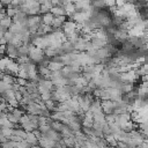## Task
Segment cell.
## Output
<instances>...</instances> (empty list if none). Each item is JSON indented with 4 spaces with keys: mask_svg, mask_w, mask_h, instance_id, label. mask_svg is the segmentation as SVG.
Masks as SVG:
<instances>
[{
    "mask_svg": "<svg viewBox=\"0 0 148 148\" xmlns=\"http://www.w3.org/2000/svg\"><path fill=\"white\" fill-rule=\"evenodd\" d=\"M64 8H65V12H66V15H67V16H72V15L76 12L75 6H74V2H72V1H68V2L64 6Z\"/></svg>",
    "mask_w": 148,
    "mask_h": 148,
    "instance_id": "15",
    "label": "cell"
},
{
    "mask_svg": "<svg viewBox=\"0 0 148 148\" xmlns=\"http://www.w3.org/2000/svg\"><path fill=\"white\" fill-rule=\"evenodd\" d=\"M69 20L76 22V23H86L88 20H90V15L86 12V10H79L75 12L72 16H69Z\"/></svg>",
    "mask_w": 148,
    "mask_h": 148,
    "instance_id": "3",
    "label": "cell"
},
{
    "mask_svg": "<svg viewBox=\"0 0 148 148\" xmlns=\"http://www.w3.org/2000/svg\"><path fill=\"white\" fill-rule=\"evenodd\" d=\"M37 86H38L37 82H35V81H30V82H28V83L25 84V88H27L28 92L31 94V92L37 91Z\"/></svg>",
    "mask_w": 148,
    "mask_h": 148,
    "instance_id": "19",
    "label": "cell"
},
{
    "mask_svg": "<svg viewBox=\"0 0 148 148\" xmlns=\"http://www.w3.org/2000/svg\"><path fill=\"white\" fill-rule=\"evenodd\" d=\"M24 140H25V141H28L29 143H31L32 146L38 145V139L34 135V133H32V132H27V135H25Z\"/></svg>",
    "mask_w": 148,
    "mask_h": 148,
    "instance_id": "17",
    "label": "cell"
},
{
    "mask_svg": "<svg viewBox=\"0 0 148 148\" xmlns=\"http://www.w3.org/2000/svg\"><path fill=\"white\" fill-rule=\"evenodd\" d=\"M92 119L96 123H101V124H105V113L101 110V111H97L95 113H92Z\"/></svg>",
    "mask_w": 148,
    "mask_h": 148,
    "instance_id": "11",
    "label": "cell"
},
{
    "mask_svg": "<svg viewBox=\"0 0 148 148\" xmlns=\"http://www.w3.org/2000/svg\"><path fill=\"white\" fill-rule=\"evenodd\" d=\"M53 17H54V15L51 12H46V13L40 15V21H42L43 24H51Z\"/></svg>",
    "mask_w": 148,
    "mask_h": 148,
    "instance_id": "12",
    "label": "cell"
},
{
    "mask_svg": "<svg viewBox=\"0 0 148 148\" xmlns=\"http://www.w3.org/2000/svg\"><path fill=\"white\" fill-rule=\"evenodd\" d=\"M90 42H91L94 49H99V47H103V46H105L108 44V40L101 39V38H91Z\"/></svg>",
    "mask_w": 148,
    "mask_h": 148,
    "instance_id": "13",
    "label": "cell"
},
{
    "mask_svg": "<svg viewBox=\"0 0 148 148\" xmlns=\"http://www.w3.org/2000/svg\"><path fill=\"white\" fill-rule=\"evenodd\" d=\"M15 61L20 65V64H25V62H29V61H31L30 60V58H29V56H17V58L15 59Z\"/></svg>",
    "mask_w": 148,
    "mask_h": 148,
    "instance_id": "24",
    "label": "cell"
},
{
    "mask_svg": "<svg viewBox=\"0 0 148 148\" xmlns=\"http://www.w3.org/2000/svg\"><path fill=\"white\" fill-rule=\"evenodd\" d=\"M12 22H13V21H12V17H9V16L6 15L3 18L0 20V25H3V27H6V28H8Z\"/></svg>",
    "mask_w": 148,
    "mask_h": 148,
    "instance_id": "25",
    "label": "cell"
},
{
    "mask_svg": "<svg viewBox=\"0 0 148 148\" xmlns=\"http://www.w3.org/2000/svg\"><path fill=\"white\" fill-rule=\"evenodd\" d=\"M5 54L8 57V58H10V59H16L17 58V56H18V52H17V47L14 45V44H10V43H7L6 44V52H5Z\"/></svg>",
    "mask_w": 148,
    "mask_h": 148,
    "instance_id": "5",
    "label": "cell"
},
{
    "mask_svg": "<svg viewBox=\"0 0 148 148\" xmlns=\"http://www.w3.org/2000/svg\"><path fill=\"white\" fill-rule=\"evenodd\" d=\"M23 29H24V27L20 22H12L10 25L8 27V30L13 34H21L23 31Z\"/></svg>",
    "mask_w": 148,
    "mask_h": 148,
    "instance_id": "9",
    "label": "cell"
},
{
    "mask_svg": "<svg viewBox=\"0 0 148 148\" xmlns=\"http://www.w3.org/2000/svg\"><path fill=\"white\" fill-rule=\"evenodd\" d=\"M112 36H113L119 43H123V42L127 40V38H128V36H127V31H126L125 29H121V28L116 29V31H114V34H113Z\"/></svg>",
    "mask_w": 148,
    "mask_h": 148,
    "instance_id": "6",
    "label": "cell"
},
{
    "mask_svg": "<svg viewBox=\"0 0 148 148\" xmlns=\"http://www.w3.org/2000/svg\"><path fill=\"white\" fill-rule=\"evenodd\" d=\"M6 89H12V84H8V83H5L1 79H0V95L6 90Z\"/></svg>",
    "mask_w": 148,
    "mask_h": 148,
    "instance_id": "29",
    "label": "cell"
},
{
    "mask_svg": "<svg viewBox=\"0 0 148 148\" xmlns=\"http://www.w3.org/2000/svg\"><path fill=\"white\" fill-rule=\"evenodd\" d=\"M90 2H91L90 0H76L74 2V6H75L76 10H86L87 8H89L91 6Z\"/></svg>",
    "mask_w": 148,
    "mask_h": 148,
    "instance_id": "7",
    "label": "cell"
},
{
    "mask_svg": "<svg viewBox=\"0 0 148 148\" xmlns=\"http://www.w3.org/2000/svg\"><path fill=\"white\" fill-rule=\"evenodd\" d=\"M27 22H28V27H29V25H35V24H40V23H42V21H40V15H39V14H36V15H28Z\"/></svg>",
    "mask_w": 148,
    "mask_h": 148,
    "instance_id": "10",
    "label": "cell"
},
{
    "mask_svg": "<svg viewBox=\"0 0 148 148\" xmlns=\"http://www.w3.org/2000/svg\"><path fill=\"white\" fill-rule=\"evenodd\" d=\"M18 56H28L29 53V44H22L17 47Z\"/></svg>",
    "mask_w": 148,
    "mask_h": 148,
    "instance_id": "18",
    "label": "cell"
},
{
    "mask_svg": "<svg viewBox=\"0 0 148 148\" xmlns=\"http://www.w3.org/2000/svg\"><path fill=\"white\" fill-rule=\"evenodd\" d=\"M101 106H102V111L108 114V113H113L114 111V101L111 99H101Z\"/></svg>",
    "mask_w": 148,
    "mask_h": 148,
    "instance_id": "4",
    "label": "cell"
},
{
    "mask_svg": "<svg viewBox=\"0 0 148 148\" xmlns=\"http://www.w3.org/2000/svg\"><path fill=\"white\" fill-rule=\"evenodd\" d=\"M39 97H40V101H46L49 98H51V91H47V92H43V94H39Z\"/></svg>",
    "mask_w": 148,
    "mask_h": 148,
    "instance_id": "33",
    "label": "cell"
},
{
    "mask_svg": "<svg viewBox=\"0 0 148 148\" xmlns=\"http://www.w3.org/2000/svg\"><path fill=\"white\" fill-rule=\"evenodd\" d=\"M66 21V15H60V16H54L52 22H51V25L53 29H57V28H61L62 23Z\"/></svg>",
    "mask_w": 148,
    "mask_h": 148,
    "instance_id": "8",
    "label": "cell"
},
{
    "mask_svg": "<svg viewBox=\"0 0 148 148\" xmlns=\"http://www.w3.org/2000/svg\"><path fill=\"white\" fill-rule=\"evenodd\" d=\"M28 56L32 62H39L44 59V50H42V49H39V47H37L30 43Z\"/></svg>",
    "mask_w": 148,
    "mask_h": 148,
    "instance_id": "1",
    "label": "cell"
},
{
    "mask_svg": "<svg viewBox=\"0 0 148 148\" xmlns=\"http://www.w3.org/2000/svg\"><path fill=\"white\" fill-rule=\"evenodd\" d=\"M7 103H8V105H10V106H13V108H18V106H20V103H18V101H17L16 98L8 99Z\"/></svg>",
    "mask_w": 148,
    "mask_h": 148,
    "instance_id": "31",
    "label": "cell"
},
{
    "mask_svg": "<svg viewBox=\"0 0 148 148\" xmlns=\"http://www.w3.org/2000/svg\"><path fill=\"white\" fill-rule=\"evenodd\" d=\"M116 117H117L116 113H108V114H105V121L108 124H112L116 121Z\"/></svg>",
    "mask_w": 148,
    "mask_h": 148,
    "instance_id": "28",
    "label": "cell"
},
{
    "mask_svg": "<svg viewBox=\"0 0 148 148\" xmlns=\"http://www.w3.org/2000/svg\"><path fill=\"white\" fill-rule=\"evenodd\" d=\"M12 132H13L12 127H1V130H0V133L2 135H5L6 138H9L12 135Z\"/></svg>",
    "mask_w": 148,
    "mask_h": 148,
    "instance_id": "26",
    "label": "cell"
},
{
    "mask_svg": "<svg viewBox=\"0 0 148 148\" xmlns=\"http://www.w3.org/2000/svg\"><path fill=\"white\" fill-rule=\"evenodd\" d=\"M138 79H140V76L135 73L134 69H130V71H127V72L119 73V80H120L123 83H133V82H135Z\"/></svg>",
    "mask_w": 148,
    "mask_h": 148,
    "instance_id": "2",
    "label": "cell"
},
{
    "mask_svg": "<svg viewBox=\"0 0 148 148\" xmlns=\"http://www.w3.org/2000/svg\"><path fill=\"white\" fill-rule=\"evenodd\" d=\"M44 103H45L46 109H47L49 111H53V110H54V108H56V105L58 104L57 102H54V101H53V99H51V98H49V99L44 101Z\"/></svg>",
    "mask_w": 148,
    "mask_h": 148,
    "instance_id": "23",
    "label": "cell"
},
{
    "mask_svg": "<svg viewBox=\"0 0 148 148\" xmlns=\"http://www.w3.org/2000/svg\"><path fill=\"white\" fill-rule=\"evenodd\" d=\"M15 82H17L20 86H25L28 83V80L27 79H23V77H16L15 79Z\"/></svg>",
    "mask_w": 148,
    "mask_h": 148,
    "instance_id": "34",
    "label": "cell"
},
{
    "mask_svg": "<svg viewBox=\"0 0 148 148\" xmlns=\"http://www.w3.org/2000/svg\"><path fill=\"white\" fill-rule=\"evenodd\" d=\"M50 12L54 15V16H60V15H66V12H65V8L61 7V6H52Z\"/></svg>",
    "mask_w": 148,
    "mask_h": 148,
    "instance_id": "14",
    "label": "cell"
},
{
    "mask_svg": "<svg viewBox=\"0 0 148 148\" xmlns=\"http://www.w3.org/2000/svg\"><path fill=\"white\" fill-rule=\"evenodd\" d=\"M14 35H15V34H13V32H10L9 30H7V31L3 34V37H5V39L7 40V43H9V42L12 40V38L14 37Z\"/></svg>",
    "mask_w": 148,
    "mask_h": 148,
    "instance_id": "32",
    "label": "cell"
},
{
    "mask_svg": "<svg viewBox=\"0 0 148 148\" xmlns=\"http://www.w3.org/2000/svg\"><path fill=\"white\" fill-rule=\"evenodd\" d=\"M104 139L108 142V146H117V140L114 139L113 134H106L104 135Z\"/></svg>",
    "mask_w": 148,
    "mask_h": 148,
    "instance_id": "20",
    "label": "cell"
},
{
    "mask_svg": "<svg viewBox=\"0 0 148 148\" xmlns=\"http://www.w3.org/2000/svg\"><path fill=\"white\" fill-rule=\"evenodd\" d=\"M16 76L17 77H23V79H29V75H28V72L24 71V69H18V72L16 73Z\"/></svg>",
    "mask_w": 148,
    "mask_h": 148,
    "instance_id": "30",
    "label": "cell"
},
{
    "mask_svg": "<svg viewBox=\"0 0 148 148\" xmlns=\"http://www.w3.org/2000/svg\"><path fill=\"white\" fill-rule=\"evenodd\" d=\"M62 62L60 61H54V60H49V64H47V67L50 68V71H58V69H61L62 68Z\"/></svg>",
    "mask_w": 148,
    "mask_h": 148,
    "instance_id": "16",
    "label": "cell"
},
{
    "mask_svg": "<svg viewBox=\"0 0 148 148\" xmlns=\"http://www.w3.org/2000/svg\"><path fill=\"white\" fill-rule=\"evenodd\" d=\"M5 83H8V84H13L14 82H15V77L13 76V74H3V76H2V79H1Z\"/></svg>",
    "mask_w": 148,
    "mask_h": 148,
    "instance_id": "21",
    "label": "cell"
},
{
    "mask_svg": "<svg viewBox=\"0 0 148 148\" xmlns=\"http://www.w3.org/2000/svg\"><path fill=\"white\" fill-rule=\"evenodd\" d=\"M119 89H120L121 94H126V92H128V91L133 90L134 88H133V84H132V83H123V84H121V87H120Z\"/></svg>",
    "mask_w": 148,
    "mask_h": 148,
    "instance_id": "22",
    "label": "cell"
},
{
    "mask_svg": "<svg viewBox=\"0 0 148 148\" xmlns=\"http://www.w3.org/2000/svg\"><path fill=\"white\" fill-rule=\"evenodd\" d=\"M17 10H18V9H16V8H14V7L7 6V8H6V15L9 16V17H13V16L16 14Z\"/></svg>",
    "mask_w": 148,
    "mask_h": 148,
    "instance_id": "27",
    "label": "cell"
}]
</instances>
